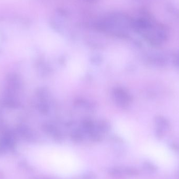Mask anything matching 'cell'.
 Returning <instances> with one entry per match:
<instances>
[{"instance_id": "obj_1", "label": "cell", "mask_w": 179, "mask_h": 179, "mask_svg": "<svg viewBox=\"0 0 179 179\" xmlns=\"http://www.w3.org/2000/svg\"><path fill=\"white\" fill-rule=\"evenodd\" d=\"M114 96L115 99L116 100L119 105L125 106L127 105L129 98V96L125 91L122 90V89H118L114 91Z\"/></svg>"}]
</instances>
